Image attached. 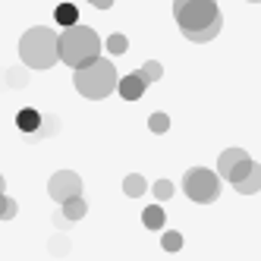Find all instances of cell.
I'll return each mask as SVG.
<instances>
[{
    "label": "cell",
    "mask_w": 261,
    "mask_h": 261,
    "mask_svg": "<svg viewBox=\"0 0 261 261\" xmlns=\"http://www.w3.org/2000/svg\"><path fill=\"white\" fill-rule=\"evenodd\" d=\"M173 19H176L179 32L195 44L214 41L223 29L217 0H173Z\"/></svg>",
    "instance_id": "6da1fadb"
},
{
    "label": "cell",
    "mask_w": 261,
    "mask_h": 261,
    "mask_svg": "<svg viewBox=\"0 0 261 261\" xmlns=\"http://www.w3.org/2000/svg\"><path fill=\"white\" fill-rule=\"evenodd\" d=\"M57 50H60V63L72 66V69H82L88 63H95L101 57V38L91 25H66L57 35Z\"/></svg>",
    "instance_id": "7a4b0ae2"
},
{
    "label": "cell",
    "mask_w": 261,
    "mask_h": 261,
    "mask_svg": "<svg viewBox=\"0 0 261 261\" xmlns=\"http://www.w3.org/2000/svg\"><path fill=\"white\" fill-rule=\"evenodd\" d=\"M57 29L50 25H32L22 32L19 38V57L22 66L29 69H50L54 63H60V50H57Z\"/></svg>",
    "instance_id": "3957f363"
},
{
    "label": "cell",
    "mask_w": 261,
    "mask_h": 261,
    "mask_svg": "<svg viewBox=\"0 0 261 261\" xmlns=\"http://www.w3.org/2000/svg\"><path fill=\"white\" fill-rule=\"evenodd\" d=\"M72 82H76V91L88 101H104L107 95H114L120 76H117V66L110 63L107 57H98L95 63H88L82 69H72Z\"/></svg>",
    "instance_id": "277c9868"
},
{
    "label": "cell",
    "mask_w": 261,
    "mask_h": 261,
    "mask_svg": "<svg viewBox=\"0 0 261 261\" xmlns=\"http://www.w3.org/2000/svg\"><path fill=\"white\" fill-rule=\"evenodd\" d=\"M182 192L186 198H192L195 204H211L220 198V176L217 170H208V167H192L182 176Z\"/></svg>",
    "instance_id": "5b68a950"
},
{
    "label": "cell",
    "mask_w": 261,
    "mask_h": 261,
    "mask_svg": "<svg viewBox=\"0 0 261 261\" xmlns=\"http://www.w3.org/2000/svg\"><path fill=\"white\" fill-rule=\"evenodd\" d=\"M252 164L255 161L249 158L246 148H227V151H220V158H217V176L233 186L252 170Z\"/></svg>",
    "instance_id": "8992f818"
},
{
    "label": "cell",
    "mask_w": 261,
    "mask_h": 261,
    "mask_svg": "<svg viewBox=\"0 0 261 261\" xmlns=\"http://www.w3.org/2000/svg\"><path fill=\"white\" fill-rule=\"evenodd\" d=\"M47 195L57 201V204L82 195V176L76 170H57V173L47 179Z\"/></svg>",
    "instance_id": "52a82bcc"
},
{
    "label": "cell",
    "mask_w": 261,
    "mask_h": 261,
    "mask_svg": "<svg viewBox=\"0 0 261 261\" xmlns=\"http://www.w3.org/2000/svg\"><path fill=\"white\" fill-rule=\"evenodd\" d=\"M145 88H148V82L142 79V72H139V69H136V72H129V76H123L120 85H117V91H120V98H123V101H139V98L145 95Z\"/></svg>",
    "instance_id": "ba28073f"
},
{
    "label": "cell",
    "mask_w": 261,
    "mask_h": 261,
    "mask_svg": "<svg viewBox=\"0 0 261 261\" xmlns=\"http://www.w3.org/2000/svg\"><path fill=\"white\" fill-rule=\"evenodd\" d=\"M233 189H236L239 195H255V192H261V164H258V161L252 164V170L242 176L239 182H233Z\"/></svg>",
    "instance_id": "9c48e42d"
},
{
    "label": "cell",
    "mask_w": 261,
    "mask_h": 261,
    "mask_svg": "<svg viewBox=\"0 0 261 261\" xmlns=\"http://www.w3.org/2000/svg\"><path fill=\"white\" fill-rule=\"evenodd\" d=\"M60 214H63L69 223H76V220H82V217L88 214V204H85V198H82V195H76V198H69V201H63V204H60Z\"/></svg>",
    "instance_id": "30bf717a"
},
{
    "label": "cell",
    "mask_w": 261,
    "mask_h": 261,
    "mask_svg": "<svg viewBox=\"0 0 261 261\" xmlns=\"http://www.w3.org/2000/svg\"><path fill=\"white\" fill-rule=\"evenodd\" d=\"M60 129V120L57 117H41V126L35 129V133H22L25 142H38V139H47V136H57Z\"/></svg>",
    "instance_id": "8fae6325"
},
{
    "label": "cell",
    "mask_w": 261,
    "mask_h": 261,
    "mask_svg": "<svg viewBox=\"0 0 261 261\" xmlns=\"http://www.w3.org/2000/svg\"><path fill=\"white\" fill-rule=\"evenodd\" d=\"M16 126H19V133H35V129L41 126V114L35 107H22L19 114H16Z\"/></svg>",
    "instance_id": "7c38bea8"
},
{
    "label": "cell",
    "mask_w": 261,
    "mask_h": 261,
    "mask_svg": "<svg viewBox=\"0 0 261 261\" xmlns=\"http://www.w3.org/2000/svg\"><path fill=\"white\" fill-rule=\"evenodd\" d=\"M47 252H50L54 258H66V255L72 252V239H69L66 233H54V236L47 239Z\"/></svg>",
    "instance_id": "4fadbf2b"
},
{
    "label": "cell",
    "mask_w": 261,
    "mask_h": 261,
    "mask_svg": "<svg viewBox=\"0 0 261 261\" xmlns=\"http://www.w3.org/2000/svg\"><path fill=\"white\" fill-rule=\"evenodd\" d=\"M142 223H145L148 230H164V223H167L164 208H161V204H151V208H145V211H142Z\"/></svg>",
    "instance_id": "5bb4252c"
},
{
    "label": "cell",
    "mask_w": 261,
    "mask_h": 261,
    "mask_svg": "<svg viewBox=\"0 0 261 261\" xmlns=\"http://www.w3.org/2000/svg\"><path fill=\"white\" fill-rule=\"evenodd\" d=\"M54 22H57L60 29H66V25H76V22H79V10L72 7V4H60L57 10H54Z\"/></svg>",
    "instance_id": "9a60e30c"
},
{
    "label": "cell",
    "mask_w": 261,
    "mask_h": 261,
    "mask_svg": "<svg viewBox=\"0 0 261 261\" xmlns=\"http://www.w3.org/2000/svg\"><path fill=\"white\" fill-rule=\"evenodd\" d=\"M145 189H148V182H145V176H142V173H129V176L123 179V192H126L129 198L145 195Z\"/></svg>",
    "instance_id": "2e32d148"
},
{
    "label": "cell",
    "mask_w": 261,
    "mask_h": 261,
    "mask_svg": "<svg viewBox=\"0 0 261 261\" xmlns=\"http://www.w3.org/2000/svg\"><path fill=\"white\" fill-rule=\"evenodd\" d=\"M7 85L10 88H25L29 85V66H22V63L19 66H10L7 69Z\"/></svg>",
    "instance_id": "e0dca14e"
},
{
    "label": "cell",
    "mask_w": 261,
    "mask_h": 261,
    "mask_svg": "<svg viewBox=\"0 0 261 261\" xmlns=\"http://www.w3.org/2000/svg\"><path fill=\"white\" fill-rule=\"evenodd\" d=\"M142 79L148 82V85H151V82H161V76H164V66L158 63V60H148V63H142Z\"/></svg>",
    "instance_id": "ac0fdd59"
},
{
    "label": "cell",
    "mask_w": 261,
    "mask_h": 261,
    "mask_svg": "<svg viewBox=\"0 0 261 261\" xmlns=\"http://www.w3.org/2000/svg\"><path fill=\"white\" fill-rule=\"evenodd\" d=\"M148 129H151L154 136H164L167 129H170V117H167V114H161V110H158V114H151V117H148Z\"/></svg>",
    "instance_id": "d6986e66"
},
{
    "label": "cell",
    "mask_w": 261,
    "mask_h": 261,
    "mask_svg": "<svg viewBox=\"0 0 261 261\" xmlns=\"http://www.w3.org/2000/svg\"><path fill=\"white\" fill-rule=\"evenodd\" d=\"M19 214V204H16L7 192H0V220H13Z\"/></svg>",
    "instance_id": "ffe728a7"
},
{
    "label": "cell",
    "mask_w": 261,
    "mask_h": 261,
    "mask_svg": "<svg viewBox=\"0 0 261 261\" xmlns=\"http://www.w3.org/2000/svg\"><path fill=\"white\" fill-rule=\"evenodd\" d=\"M151 192H154V198H158V201H167V198H173L176 186H173L170 179H158V182L151 186Z\"/></svg>",
    "instance_id": "44dd1931"
},
{
    "label": "cell",
    "mask_w": 261,
    "mask_h": 261,
    "mask_svg": "<svg viewBox=\"0 0 261 261\" xmlns=\"http://www.w3.org/2000/svg\"><path fill=\"white\" fill-rule=\"evenodd\" d=\"M104 47H107L110 54H126V50H129V38L117 32V35H110V38L104 41Z\"/></svg>",
    "instance_id": "7402d4cb"
},
{
    "label": "cell",
    "mask_w": 261,
    "mask_h": 261,
    "mask_svg": "<svg viewBox=\"0 0 261 261\" xmlns=\"http://www.w3.org/2000/svg\"><path fill=\"white\" fill-rule=\"evenodd\" d=\"M161 246H164V252H179L182 249V233H176V230L164 233L161 236Z\"/></svg>",
    "instance_id": "603a6c76"
},
{
    "label": "cell",
    "mask_w": 261,
    "mask_h": 261,
    "mask_svg": "<svg viewBox=\"0 0 261 261\" xmlns=\"http://www.w3.org/2000/svg\"><path fill=\"white\" fill-rule=\"evenodd\" d=\"M54 223H57V230H69V227H72V223H69V220H66V217H63L60 211L54 214Z\"/></svg>",
    "instance_id": "cb8c5ba5"
},
{
    "label": "cell",
    "mask_w": 261,
    "mask_h": 261,
    "mask_svg": "<svg viewBox=\"0 0 261 261\" xmlns=\"http://www.w3.org/2000/svg\"><path fill=\"white\" fill-rule=\"evenodd\" d=\"M88 4L95 7V10H110V7H114V0H88Z\"/></svg>",
    "instance_id": "d4e9b609"
},
{
    "label": "cell",
    "mask_w": 261,
    "mask_h": 261,
    "mask_svg": "<svg viewBox=\"0 0 261 261\" xmlns=\"http://www.w3.org/2000/svg\"><path fill=\"white\" fill-rule=\"evenodd\" d=\"M7 189V179H4V173H0V192H4Z\"/></svg>",
    "instance_id": "484cf974"
},
{
    "label": "cell",
    "mask_w": 261,
    "mask_h": 261,
    "mask_svg": "<svg viewBox=\"0 0 261 261\" xmlns=\"http://www.w3.org/2000/svg\"><path fill=\"white\" fill-rule=\"evenodd\" d=\"M249 4H261V0H249Z\"/></svg>",
    "instance_id": "4316f807"
}]
</instances>
